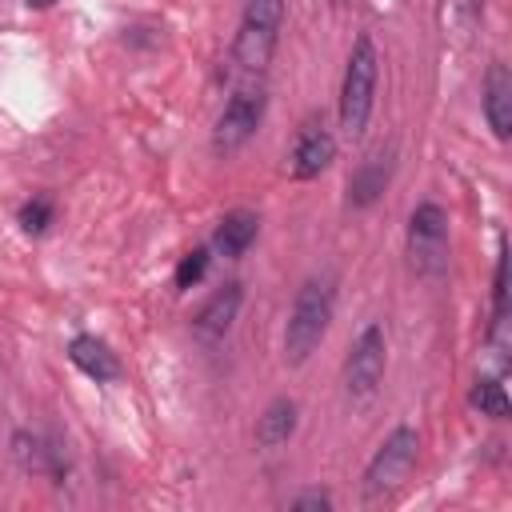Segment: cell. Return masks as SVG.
<instances>
[{
    "mask_svg": "<svg viewBox=\"0 0 512 512\" xmlns=\"http://www.w3.org/2000/svg\"><path fill=\"white\" fill-rule=\"evenodd\" d=\"M332 304H336L332 280H320V276L304 280V288L292 300L288 324H284V356H288V364H304L320 348V340H324V332L332 324Z\"/></svg>",
    "mask_w": 512,
    "mask_h": 512,
    "instance_id": "obj_1",
    "label": "cell"
},
{
    "mask_svg": "<svg viewBox=\"0 0 512 512\" xmlns=\"http://www.w3.org/2000/svg\"><path fill=\"white\" fill-rule=\"evenodd\" d=\"M376 44L372 36H356L348 64H344V84H340V128L344 136H360L368 116H372V96H376Z\"/></svg>",
    "mask_w": 512,
    "mask_h": 512,
    "instance_id": "obj_2",
    "label": "cell"
},
{
    "mask_svg": "<svg viewBox=\"0 0 512 512\" xmlns=\"http://www.w3.org/2000/svg\"><path fill=\"white\" fill-rule=\"evenodd\" d=\"M280 24H284V0H248L236 44H232V68L236 72H260L272 60Z\"/></svg>",
    "mask_w": 512,
    "mask_h": 512,
    "instance_id": "obj_3",
    "label": "cell"
},
{
    "mask_svg": "<svg viewBox=\"0 0 512 512\" xmlns=\"http://www.w3.org/2000/svg\"><path fill=\"white\" fill-rule=\"evenodd\" d=\"M408 264L416 276H440L448 268V216L440 204H416L408 216Z\"/></svg>",
    "mask_w": 512,
    "mask_h": 512,
    "instance_id": "obj_4",
    "label": "cell"
},
{
    "mask_svg": "<svg viewBox=\"0 0 512 512\" xmlns=\"http://www.w3.org/2000/svg\"><path fill=\"white\" fill-rule=\"evenodd\" d=\"M264 108H268V96H264L260 84H244V88H236L232 100L224 104V112L216 116L212 148H216L220 156L240 152V148L256 136V128H260V120H264Z\"/></svg>",
    "mask_w": 512,
    "mask_h": 512,
    "instance_id": "obj_5",
    "label": "cell"
},
{
    "mask_svg": "<svg viewBox=\"0 0 512 512\" xmlns=\"http://www.w3.org/2000/svg\"><path fill=\"white\" fill-rule=\"evenodd\" d=\"M416 448H420L416 428H396V432L380 444V452L372 456V464L364 468V496H368V500L392 496V492L408 480V472H412V464H416Z\"/></svg>",
    "mask_w": 512,
    "mask_h": 512,
    "instance_id": "obj_6",
    "label": "cell"
},
{
    "mask_svg": "<svg viewBox=\"0 0 512 512\" xmlns=\"http://www.w3.org/2000/svg\"><path fill=\"white\" fill-rule=\"evenodd\" d=\"M384 356H388V348H384V328H380V324H364L360 336H356L352 348H348V360H344V384H348V392H352L356 400H364V396L376 392V384H380V376H384Z\"/></svg>",
    "mask_w": 512,
    "mask_h": 512,
    "instance_id": "obj_7",
    "label": "cell"
},
{
    "mask_svg": "<svg viewBox=\"0 0 512 512\" xmlns=\"http://www.w3.org/2000/svg\"><path fill=\"white\" fill-rule=\"evenodd\" d=\"M336 160V136L324 128V120H308L292 144V176L312 180Z\"/></svg>",
    "mask_w": 512,
    "mask_h": 512,
    "instance_id": "obj_8",
    "label": "cell"
},
{
    "mask_svg": "<svg viewBox=\"0 0 512 512\" xmlns=\"http://www.w3.org/2000/svg\"><path fill=\"white\" fill-rule=\"evenodd\" d=\"M484 116H488V128L496 132V140H508V132H512V72H508L504 60L488 64V76H484Z\"/></svg>",
    "mask_w": 512,
    "mask_h": 512,
    "instance_id": "obj_9",
    "label": "cell"
},
{
    "mask_svg": "<svg viewBox=\"0 0 512 512\" xmlns=\"http://www.w3.org/2000/svg\"><path fill=\"white\" fill-rule=\"evenodd\" d=\"M240 300H244V288L232 280V284H220L208 300H204V308L196 312V332L204 336V340H220L228 328H232V320H236V312H240Z\"/></svg>",
    "mask_w": 512,
    "mask_h": 512,
    "instance_id": "obj_10",
    "label": "cell"
},
{
    "mask_svg": "<svg viewBox=\"0 0 512 512\" xmlns=\"http://www.w3.org/2000/svg\"><path fill=\"white\" fill-rule=\"evenodd\" d=\"M388 176H392V148H376V152L352 172V180H348V204H356V208L372 204V200L384 192Z\"/></svg>",
    "mask_w": 512,
    "mask_h": 512,
    "instance_id": "obj_11",
    "label": "cell"
},
{
    "mask_svg": "<svg viewBox=\"0 0 512 512\" xmlns=\"http://www.w3.org/2000/svg\"><path fill=\"white\" fill-rule=\"evenodd\" d=\"M256 232H260V216H256V212H248V208H236V212H228V216L216 224L212 244H216V252H220V256L236 260V256H244V252H248V244L256 240Z\"/></svg>",
    "mask_w": 512,
    "mask_h": 512,
    "instance_id": "obj_12",
    "label": "cell"
},
{
    "mask_svg": "<svg viewBox=\"0 0 512 512\" xmlns=\"http://www.w3.org/2000/svg\"><path fill=\"white\" fill-rule=\"evenodd\" d=\"M68 356H72V364L84 372V376H92V380H112V376H120V360L108 352V344L104 340H96V336H76L72 344H68Z\"/></svg>",
    "mask_w": 512,
    "mask_h": 512,
    "instance_id": "obj_13",
    "label": "cell"
},
{
    "mask_svg": "<svg viewBox=\"0 0 512 512\" xmlns=\"http://www.w3.org/2000/svg\"><path fill=\"white\" fill-rule=\"evenodd\" d=\"M292 432H296V404L280 396L264 408V416L256 424V444L260 448H280V444H288Z\"/></svg>",
    "mask_w": 512,
    "mask_h": 512,
    "instance_id": "obj_14",
    "label": "cell"
},
{
    "mask_svg": "<svg viewBox=\"0 0 512 512\" xmlns=\"http://www.w3.org/2000/svg\"><path fill=\"white\" fill-rule=\"evenodd\" d=\"M472 408H480V416H492V420H504L508 416V396H504V384L492 380V376H480L472 384Z\"/></svg>",
    "mask_w": 512,
    "mask_h": 512,
    "instance_id": "obj_15",
    "label": "cell"
},
{
    "mask_svg": "<svg viewBox=\"0 0 512 512\" xmlns=\"http://www.w3.org/2000/svg\"><path fill=\"white\" fill-rule=\"evenodd\" d=\"M12 444H16V460H20L28 472H56V448H48L40 436L20 432Z\"/></svg>",
    "mask_w": 512,
    "mask_h": 512,
    "instance_id": "obj_16",
    "label": "cell"
},
{
    "mask_svg": "<svg viewBox=\"0 0 512 512\" xmlns=\"http://www.w3.org/2000/svg\"><path fill=\"white\" fill-rule=\"evenodd\" d=\"M504 316H508V252L500 248L496 284H492V320H496V328H504Z\"/></svg>",
    "mask_w": 512,
    "mask_h": 512,
    "instance_id": "obj_17",
    "label": "cell"
},
{
    "mask_svg": "<svg viewBox=\"0 0 512 512\" xmlns=\"http://www.w3.org/2000/svg\"><path fill=\"white\" fill-rule=\"evenodd\" d=\"M208 268V248H192L176 268V288H192Z\"/></svg>",
    "mask_w": 512,
    "mask_h": 512,
    "instance_id": "obj_18",
    "label": "cell"
},
{
    "mask_svg": "<svg viewBox=\"0 0 512 512\" xmlns=\"http://www.w3.org/2000/svg\"><path fill=\"white\" fill-rule=\"evenodd\" d=\"M48 220H52V204H48V200H32V204L20 208V224H24V232H44Z\"/></svg>",
    "mask_w": 512,
    "mask_h": 512,
    "instance_id": "obj_19",
    "label": "cell"
},
{
    "mask_svg": "<svg viewBox=\"0 0 512 512\" xmlns=\"http://www.w3.org/2000/svg\"><path fill=\"white\" fill-rule=\"evenodd\" d=\"M288 508L292 512H328L332 508V496L328 492H300V496L288 500Z\"/></svg>",
    "mask_w": 512,
    "mask_h": 512,
    "instance_id": "obj_20",
    "label": "cell"
},
{
    "mask_svg": "<svg viewBox=\"0 0 512 512\" xmlns=\"http://www.w3.org/2000/svg\"><path fill=\"white\" fill-rule=\"evenodd\" d=\"M28 4H48V0H28Z\"/></svg>",
    "mask_w": 512,
    "mask_h": 512,
    "instance_id": "obj_21",
    "label": "cell"
}]
</instances>
